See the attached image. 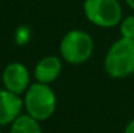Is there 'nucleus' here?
I'll list each match as a JSON object with an SVG mask.
<instances>
[{
	"label": "nucleus",
	"instance_id": "nucleus-1",
	"mask_svg": "<svg viewBox=\"0 0 134 133\" xmlns=\"http://www.w3.org/2000/svg\"><path fill=\"white\" fill-rule=\"evenodd\" d=\"M104 69L113 78H125L134 75V39L121 37L112 44L104 59Z\"/></svg>",
	"mask_w": 134,
	"mask_h": 133
},
{
	"label": "nucleus",
	"instance_id": "nucleus-2",
	"mask_svg": "<svg viewBox=\"0 0 134 133\" xmlns=\"http://www.w3.org/2000/svg\"><path fill=\"white\" fill-rule=\"evenodd\" d=\"M24 107L26 114L38 121L49 119L56 110V95L48 84H31L25 93Z\"/></svg>",
	"mask_w": 134,
	"mask_h": 133
},
{
	"label": "nucleus",
	"instance_id": "nucleus-3",
	"mask_svg": "<svg viewBox=\"0 0 134 133\" xmlns=\"http://www.w3.org/2000/svg\"><path fill=\"white\" fill-rule=\"evenodd\" d=\"M94 51V41L83 30L68 31L60 42L61 57L72 65L83 64L89 60Z\"/></svg>",
	"mask_w": 134,
	"mask_h": 133
},
{
	"label": "nucleus",
	"instance_id": "nucleus-4",
	"mask_svg": "<svg viewBox=\"0 0 134 133\" xmlns=\"http://www.w3.org/2000/svg\"><path fill=\"white\" fill-rule=\"evenodd\" d=\"M83 12L90 22L99 28H113L122 21L119 0H85Z\"/></svg>",
	"mask_w": 134,
	"mask_h": 133
},
{
	"label": "nucleus",
	"instance_id": "nucleus-5",
	"mask_svg": "<svg viewBox=\"0 0 134 133\" xmlns=\"http://www.w3.org/2000/svg\"><path fill=\"white\" fill-rule=\"evenodd\" d=\"M4 89L9 90L13 94L22 95L30 86V75L27 68L18 61L9 63L1 75Z\"/></svg>",
	"mask_w": 134,
	"mask_h": 133
},
{
	"label": "nucleus",
	"instance_id": "nucleus-6",
	"mask_svg": "<svg viewBox=\"0 0 134 133\" xmlns=\"http://www.w3.org/2000/svg\"><path fill=\"white\" fill-rule=\"evenodd\" d=\"M24 108L21 95L13 94L7 89H0V127L12 124Z\"/></svg>",
	"mask_w": 134,
	"mask_h": 133
},
{
	"label": "nucleus",
	"instance_id": "nucleus-7",
	"mask_svg": "<svg viewBox=\"0 0 134 133\" xmlns=\"http://www.w3.org/2000/svg\"><path fill=\"white\" fill-rule=\"evenodd\" d=\"M61 69H63L61 60L55 55H49L38 61L34 69V76L38 82L51 84L60 76Z\"/></svg>",
	"mask_w": 134,
	"mask_h": 133
},
{
	"label": "nucleus",
	"instance_id": "nucleus-8",
	"mask_svg": "<svg viewBox=\"0 0 134 133\" xmlns=\"http://www.w3.org/2000/svg\"><path fill=\"white\" fill-rule=\"evenodd\" d=\"M9 133H43L39 121L27 114H21L12 124Z\"/></svg>",
	"mask_w": 134,
	"mask_h": 133
},
{
	"label": "nucleus",
	"instance_id": "nucleus-9",
	"mask_svg": "<svg viewBox=\"0 0 134 133\" xmlns=\"http://www.w3.org/2000/svg\"><path fill=\"white\" fill-rule=\"evenodd\" d=\"M120 33L122 38L134 39V16H128L120 22Z\"/></svg>",
	"mask_w": 134,
	"mask_h": 133
},
{
	"label": "nucleus",
	"instance_id": "nucleus-10",
	"mask_svg": "<svg viewBox=\"0 0 134 133\" xmlns=\"http://www.w3.org/2000/svg\"><path fill=\"white\" fill-rule=\"evenodd\" d=\"M124 133H134V119L133 120H130V121L126 124Z\"/></svg>",
	"mask_w": 134,
	"mask_h": 133
},
{
	"label": "nucleus",
	"instance_id": "nucleus-11",
	"mask_svg": "<svg viewBox=\"0 0 134 133\" xmlns=\"http://www.w3.org/2000/svg\"><path fill=\"white\" fill-rule=\"evenodd\" d=\"M125 3H126L132 9H134V0H125Z\"/></svg>",
	"mask_w": 134,
	"mask_h": 133
},
{
	"label": "nucleus",
	"instance_id": "nucleus-12",
	"mask_svg": "<svg viewBox=\"0 0 134 133\" xmlns=\"http://www.w3.org/2000/svg\"><path fill=\"white\" fill-rule=\"evenodd\" d=\"M0 133H3V132H1V131H0Z\"/></svg>",
	"mask_w": 134,
	"mask_h": 133
}]
</instances>
